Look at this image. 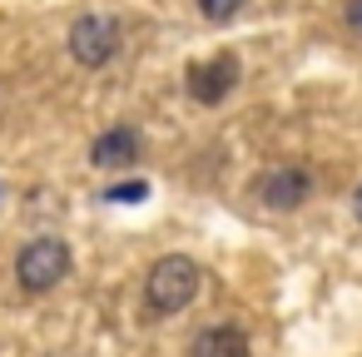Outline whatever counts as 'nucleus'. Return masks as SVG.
Here are the masks:
<instances>
[{"label": "nucleus", "instance_id": "1", "mask_svg": "<svg viewBox=\"0 0 362 357\" xmlns=\"http://www.w3.org/2000/svg\"><path fill=\"white\" fill-rule=\"evenodd\" d=\"M199 263L184 258V253H164L154 268H149V283H144V303L154 317H174L184 312L194 298H199Z\"/></svg>", "mask_w": 362, "mask_h": 357}, {"label": "nucleus", "instance_id": "2", "mask_svg": "<svg viewBox=\"0 0 362 357\" xmlns=\"http://www.w3.org/2000/svg\"><path fill=\"white\" fill-rule=\"evenodd\" d=\"M70 263H75V253L65 238H30L16 258V278L25 293H50L60 278H70Z\"/></svg>", "mask_w": 362, "mask_h": 357}, {"label": "nucleus", "instance_id": "3", "mask_svg": "<svg viewBox=\"0 0 362 357\" xmlns=\"http://www.w3.org/2000/svg\"><path fill=\"white\" fill-rule=\"evenodd\" d=\"M115 50H119V21H110V16H80L70 25V55H75V65L100 70L105 60H115Z\"/></svg>", "mask_w": 362, "mask_h": 357}, {"label": "nucleus", "instance_id": "4", "mask_svg": "<svg viewBox=\"0 0 362 357\" xmlns=\"http://www.w3.org/2000/svg\"><path fill=\"white\" fill-rule=\"evenodd\" d=\"M308 194H313V174H308L303 164H278V169L258 174V184H253V199H258L263 209H273V213L303 209Z\"/></svg>", "mask_w": 362, "mask_h": 357}, {"label": "nucleus", "instance_id": "5", "mask_svg": "<svg viewBox=\"0 0 362 357\" xmlns=\"http://www.w3.org/2000/svg\"><path fill=\"white\" fill-rule=\"evenodd\" d=\"M238 75H243V65H238V55H214V60H204V65H189V100L194 105H223L228 95H233V85H238Z\"/></svg>", "mask_w": 362, "mask_h": 357}, {"label": "nucleus", "instance_id": "6", "mask_svg": "<svg viewBox=\"0 0 362 357\" xmlns=\"http://www.w3.org/2000/svg\"><path fill=\"white\" fill-rule=\"evenodd\" d=\"M90 164H95V169H134V164H139V134H134L129 124L105 129V134L95 139V149H90Z\"/></svg>", "mask_w": 362, "mask_h": 357}, {"label": "nucleus", "instance_id": "7", "mask_svg": "<svg viewBox=\"0 0 362 357\" xmlns=\"http://www.w3.org/2000/svg\"><path fill=\"white\" fill-rule=\"evenodd\" d=\"M194 357H248V332L233 327V322H218V327H209L199 337Z\"/></svg>", "mask_w": 362, "mask_h": 357}, {"label": "nucleus", "instance_id": "8", "mask_svg": "<svg viewBox=\"0 0 362 357\" xmlns=\"http://www.w3.org/2000/svg\"><path fill=\"white\" fill-rule=\"evenodd\" d=\"M243 6H248V0H199V16H204V21H214V25H228Z\"/></svg>", "mask_w": 362, "mask_h": 357}, {"label": "nucleus", "instance_id": "9", "mask_svg": "<svg viewBox=\"0 0 362 357\" xmlns=\"http://www.w3.org/2000/svg\"><path fill=\"white\" fill-rule=\"evenodd\" d=\"M144 194H149V189H144V179H129V184H115L105 199H110V204H139Z\"/></svg>", "mask_w": 362, "mask_h": 357}, {"label": "nucleus", "instance_id": "10", "mask_svg": "<svg viewBox=\"0 0 362 357\" xmlns=\"http://www.w3.org/2000/svg\"><path fill=\"white\" fill-rule=\"evenodd\" d=\"M342 16H347V30L362 35V0H347V11H342Z\"/></svg>", "mask_w": 362, "mask_h": 357}, {"label": "nucleus", "instance_id": "11", "mask_svg": "<svg viewBox=\"0 0 362 357\" xmlns=\"http://www.w3.org/2000/svg\"><path fill=\"white\" fill-rule=\"evenodd\" d=\"M352 209H357V218H362V189H357V194H352Z\"/></svg>", "mask_w": 362, "mask_h": 357}]
</instances>
